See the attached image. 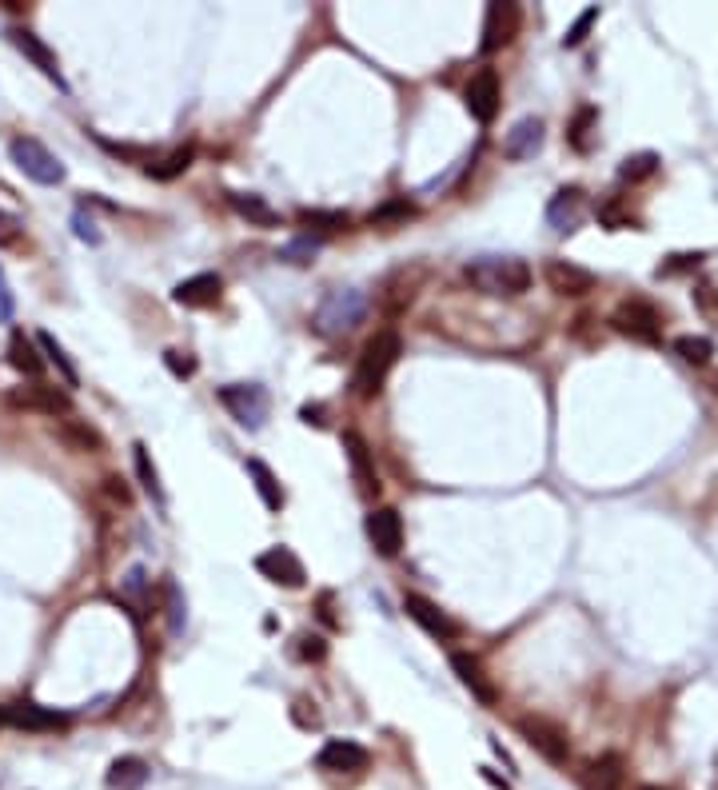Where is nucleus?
<instances>
[{"label":"nucleus","instance_id":"25","mask_svg":"<svg viewBox=\"0 0 718 790\" xmlns=\"http://www.w3.org/2000/svg\"><path fill=\"white\" fill-rule=\"evenodd\" d=\"M148 783V763L136 755H124L108 767V787L112 790H140Z\"/></svg>","mask_w":718,"mask_h":790},{"label":"nucleus","instance_id":"28","mask_svg":"<svg viewBox=\"0 0 718 790\" xmlns=\"http://www.w3.org/2000/svg\"><path fill=\"white\" fill-rule=\"evenodd\" d=\"M56 435H60L72 451H100V447H104L100 431H96V427H88V423H80V419H64V423L56 427Z\"/></svg>","mask_w":718,"mask_h":790},{"label":"nucleus","instance_id":"2","mask_svg":"<svg viewBox=\"0 0 718 790\" xmlns=\"http://www.w3.org/2000/svg\"><path fill=\"white\" fill-rule=\"evenodd\" d=\"M399 356H403V340L391 332V328H383V332H375L371 340H367V348L359 352V364H356V376H352V388L359 395H375L383 388V380H387V372L399 364Z\"/></svg>","mask_w":718,"mask_h":790},{"label":"nucleus","instance_id":"44","mask_svg":"<svg viewBox=\"0 0 718 790\" xmlns=\"http://www.w3.org/2000/svg\"><path fill=\"white\" fill-rule=\"evenodd\" d=\"M164 364H168V372H172L176 380H192V376H196V368H200L188 352H176V348H172V352H164Z\"/></svg>","mask_w":718,"mask_h":790},{"label":"nucleus","instance_id":"22","mask_svg":"<svg viewBox=\"0 0 718 790\" xmlns=\"http://www.w3.org/2000/svg\"><path fill=\"white\" fill-rule=\"evenodd\" d=\"M8 403L12 407H28V411H48V415H68L72 407H68V395H60L56 388H48V384H32V388H20V392L8 395Z\"/></svg>","mask_w":718,"mask_h":790},{"label":"nucleus","instance_id":"36","mask_svg":"<svg viewBox=\"0 0 718 790\" xmlns=\"http://www.w3.org/2000/svg\"><path fill=\"white\" fill-rule=\"evenodd\" d=\"M320 248H324V240L300 236V240H292V244L280 248V260H284V264H312V260L320 256Z\"/></svg>","mask_w":718,"mask_h":790},{"label":"nucleus","instance_id":"13","mask_svg":"<svg viewBox=\"0 0 718 790\" xmlns=\"http://www.w3.org/2000/svg\"><path fill=\"white\" fill-rule=\"evenodd\" d=\"M363 527H367L371 547H375L383 559H395V555H399V547H403V519H399L395 507H375V511L367 515Z\"/></svg>","mask_w":718,"mask_h":790},{"label":"nucleus","instance_id":"20","mask_svg":"<svg viewBox=\"0 0 718 790\" xmlns=\"http://www.w3.org/2000/svg\"><path fill=\"white\" fill-rule=\"evenodd\" d=\"M579 220H583V188H575V184L571 188H559L551 196V204H547V224L555 232H575Z\"/></svg>","mask_w":718,"mask_h":790},{"label":"nucleus","instance_id":"16","mask_svg":"<svg viewBox=\"0 0 718 790\" xmlns=\"http://www.w3.org/2000/svg\"><path fill=\"white\" fill-rule=\"evenodd\" d=\"M451 671L459 675V683H463L483 707H495V703H499V691H495V683L487 679V671H483V663H479L475 655L455 651V655H451Z\"/></svg>","mask_w":718,"mask_h":790},{"label":"nucleus","instance_id":"33","mask_svg":"<svg viewBox=\"0 0 718 790\" xmlns=\"http://www.w3.org/2000/svg\"><path fill=\"white\" fill-rule=\"evenodd\" d=\"M144 591H148V571H144V567H132V571L120 579V603H128L136 615H144V607H148Z\"/></svg>","mask_w":718,"mask_h":790},{"label":"nucleus","instance_id":"10","mask_svg":"<svg viewBox=\"0 0 718 790\" xmlns=\"http://www.w3.org/2000/svg\"><path fill=\"white\" fill-rule=\"evenodd\" d=\"M256 571L264 575V579H272V583H280V587H304V563H300V555L292 551V547H284V543H276V547H268L264 555H256Z\"/></svg>","mask_w":718,"mask_h":790},{"label":"nucleus","instance_id":"50","mask_svg":"<svg viewBox=\"0 0 718 790\" xmlns=\"http://www.w3.org/2000/svg\"><path fill=\"white\" fill-rule=\"evenodd\" d=\"M320 415H324L320 407H300V419H304V423H324Z\"/></svg>","mask_w":718,"mask_h":790},{"label":"nucleus","instance_id":"17","mask_svg":"<svg viewBox=\"0 0 718 790\" xmlns=\"http://www.w3.org/2000/svg\"><path fill=\"white\" fill-rule=\"evenodd\" d=\"M579 783H583V790H623V783H627V763H623V755L607 751V755L591 759V763L583 767Z\"/></svg>","mask_w":718,"mask_h":790},{"label":"nucleus","instance_id":"46","mask_svg":"<svg viewBox=\"0 0 718 790\" xmlns=\"http://www.w3.org/2000/svg\"><path fill=\"white\" fill-rule=\"evenodd\" d=\"M328 655V643H324V635H300V659H312V663H320Z\"/></svg>","mask_w":718,"mask_h":790},{"label":"nucleus","instance_id":"47","mask_svg":"<svg viewBox=\"0 0 718 790\" xmlns=\"http://www.w3.org/2000/svg\"><path fill=\"white\" fill-rule=\"evenodd\" d=\"M20 240V220L12 212H0V248H12Z\"/></svg>","mask_w":718,"mask_h":790},{"label":"nucleus","instance_id":"14","mask_svg":"<svg viewBox=\"0 0 718 790\" xmlns=\"http://www.w3.org/2000/svg\"><path fill=\"white\" fill-rule=\"evenodd\" d=\"M547 284H551V292H555V296H571V300H579V296H587V292H595V288H599V276H595L591 268L571 264V260H551V264H547Z\"/></svg>","mask_w":718,"mask_h":790},{"label":"nucleus","instance_id":"7","mask_svg":"<svg viewBox=\"0 0 718 790\" xmlns=\"http://www.w3.org/2000/svg\"><path fill=\"white\" fill-rule=\"evenodd\" d=\"M519 24H523V8H519V4H511V0H495V4H487L479 52H483V56H491V52H499L503 44H511V40H515V32H519Z\"/></svg>","mask_w":718,"mask_h":790},{"label":"nucleus","instance_id":"29","mask_svg":"<svg viewBox=\"0 0 718 790\" xmlns=\"http://www.w3.org/2000/svg\"><path fill=\"white\" fill-rule=\"evenodd\" d=\"M192 160H196V148H176V152H168L164 160H156V164H148V176L152 180H176V176H184L188 168H192Z\"/></svg>","mask_w":718,"mask_h":790},{"label":"nucleus","instance_id":"34","mask_svg":"<svg viewBox=\"0 0 718 790\" xmlns=\"http://www.w3.org/2000/svg\"><path fill=\"white\" fill-rule=\"evenodd\" d=\"M132 455H136V471H140V483H144V491L164 507L168 503V495H164V487H160V475H156V463H152V455H148V447L144 443H136L132 447Z\"/></svg>","mask_w":718,"mask_h":790},{"label":"nucleus","instance_id":"11","mask_svg":"<svg viewBox=\"0 0 718 790\" xmlns=\"http://www.w3.org/2000/svg\"><path fill=\"white\" fill-rule=\"evenodd\" d=\"M403 611H407V619H415L439 643H451L459 635V623L447 619V611H439V603H431L427 595H403Z\"/></svg>","mask_w":718,"mask_h":790},{"label":"nucleus","instance_id":"21","mask_svg":"<svg viewBox=\"0 0 718 790\" xmlns=\"http://www.w3.org/2000/svg\"><path fill=\"white\" fill-rule=\"evenodd\" d=\"M344 451H348V463H352V475L363 491H379V475H375V459H371V447L359 431H344Z\"/></svg>","mask_w":718,"mask_h":790},{"label":"nucleus","instance_id":"45","mask_svg":"<svg viewBox=\"0 0 718 790\" xmlns=\"http://www.w3.org/2000/svg\"><path fill=\"white\" fill-rule=\"evenodd\" d=\"M292 719H296L304 731L320 727V711H316V703H308V699H296V703H292Z\"/></svg>","mask_w":718,"mask_h":790},{"label":"nucleus","instance_id":"42","mask_svg":"<svg viewBox=\"0 0 718 790\" xmlns=\"http://www.w3.org/2000/svg\"><path fill=\"white\" fill-rule=\"evenodd\" d=\"M707 256L703 252H675V256H667V264H659V276H679V272H691V268H699Z\"/></svg>","mask_w":718,"mask_h":790},{"label":"nucleus","instance_id":"41","mask_svg":"<svg viewBox=\"0 0 718 790\" xmlns=\"http://www.w3.org/2000/svg\"><path fill=\"white\" fill-rule=\"evenodd\" d=\"M595 212H599V220H603V224H607L611 232H623V228H635V224H639V220H635V216H631L627 208H619L615 200H603V204H599Z\"/></svg>","mask_w":718,"mask_h":790},{"label":"nucleus","instance_id":"30","mask_svg":"<svg viewBox=\"0 0 718 790\" xmlns=\"http://www.w3.org/2000/svg\"><path fill=\"white\" fill-rule=\"evenodd\" d=\"M36 348H44V356L56 364V372H60V380H64L68 388H76V384H80V376H76V364L68 360V352L60 348V340H56L52 332H40V336H36Z\"/></svg>","mask_w":718,"mask_h":790},{"label":"nucleus","instance_id":"32","mask_svg":"<svg viewBox=\"0 0 718 790\" xmlns=\"http://www.w3.org/2000/svg\"><path fill=\"white\" fill-rule=\"evenodd\" d=\"M659 152H635V156H627L623 164H619V180H627V184H639V180H651L655 172H659Z\"/></svg>","mask_w":718,"mask_h":790},{"label":"nucleus","instance_id":"3","mask_svg":"<svg viewBox=\"0 0 718 790\" xmlns=\"http://www.w3.org/2000/svg\"><path fill=\"white\" fill-rule=\"evenodd\" d=\"M363 316H367V296L356 292V288H336V292H328L320 300V308L312 316V328L320 336H344L356 324H363Z\"/></svg>","mask_w":718,"mask_h":790},{"label":"nucleus","instance_id":"5","mask_svg":"<svg viewBox=\"0 0 718 790\" xmlns=\"http://www.w3.org/2000/svg\"><path fill=\"white\" fill-rule=\"evenodd\" d=\"M519 731H523V739L531 743V751H539L547 763H555V767H567V759H571V739H567V727H559L555 719H547V715H523L519 719Z\"/></svg>","mask_w":718,"mask_h":790},{"label":"nucleus","instance_id":"51","mask_svg":"<svg viewBox=\"0 0 718 790\" xmlns=\"http://www.w3.org/2000/svg\"><path fill=\"white\" fill-rule=\"evenodd\" d=\"M635 790H663V787H651V783H647V787H635Z\"/></svg>","mask_w":718,"mask_h":790},{"label":"nucleus","instance_id":"12","mask_svg":"<svg viewBox=\"0 0 718 790\" xmlns=\"http://www.w3.org/2000/svg\"><path fill=\"white\" fill-rule=\"evenodd\" d=\"M367 747H359L356 739H328L316 755V767L328 771V775H356L367 767Z\"/></svg>","mask_w":718,"mask_h":790},{"label":"nucleus","instance_id":"23","mask_svg":"<svg viewBox=\"0 0 718 790\" xmlns=\"http://www.w3.org/2000/svg\"><path fill=\"white\" fill-rule=\"evenodd\" d=\"M8 36H12V44H16V48H20V52H24V56H28V60H32V64H36V68L44 72V76H52V80L60 84V68H56V56H52V48H48V44H44V40H40L36 32H28V28H12Z\"/></svg>","mask_w":718,"mask_h":790},{"label":"nucleus","instance_id":"9","mask_svg":"<svg viewBox=\"0 0 718 790\" xmlns=\"http://www.w3.org/2000/svg\"><path fill=\"white\" fill-rule=\"evenodd\" d=\"M220 403L232 411V419H240L252 431H260L268 419V392L260 384H228L220 388Z\"/></svg>","mask_w":718,"mask_h":790},{"label":"nucleus","instance_id":"19","mask_svg":"<svg viewBox=\"0 0 718 790\" xmlns=\"http://www.w3.org/2000/svg\"><path fill=\"white\" fill-rule=\"evenodd\" d=\"M0 715H4V723L24 727V731H56V727L68 723V715L48 711V707H40V703H8Z\"/></svg>","mask_w":718,"mask_h":790},{"label":"nucleus","instance_id":"8","mask_svg":"<svg viewBox=\"0 0 718 790\" xmlns=\"http://www.w3.org/2000/svg\"><path fill=\"white\" fill-rule=\"evenodd\" d=\"M463 104L467 112L479 120V124H491L499 116V104H503V88H499V72L495 68H479L467 88H463Z\"/></svg>","mask_w":718,"mask_h":790},{"label":"nucleus","instance_id":"39","mask_svg":"<svg viewBox=\"0 0 718 790\" xmlns=\"http://www.w3.org/2000/svg\"><path fill=\"white\" fill-rule=\"evenodd\" d=\"M599 20V4H591V8H583L579 16H575V24L567 28V36H563V48H579L583 40H587V32H591V24Z\"/></svg>","mask_w":718,"mask_h":790},{"label":"nucleus","instance_id":"37","mask_svg":"<svg viewBox=\"0 0 718 790\" xmlns=\"http://www.w3.org/2000/svg\"><path fill=\"white\" fill-rule=\"evenodd\" d=\"M415 216V204L403 196V200H387L383 208H375L371 216H367V224L371 228H383V224H395V220H411Z\"/></svg>","mask_w":718,"mask_h":790},{"label":"nucleus","instance_id":"24","mask_svg":"<svg viewBox=\"0 0 718 790\" xmlns=\"http://www.w3.org/2000/svg\"><path fill=\"white\" fill-rule=\"evenodd\" d=\"M228 204L256 228H280V212L264 200V196H244V192H228Z\"/></svg>","mask_w":718,"mask_h":790},{"label":"nucleus","instance_id":"52","mask_svg":"<svg viewBox=\"0 0 718 790\" xmlns=\"http://www.w3.org/2000/svg\"><path fill=\"white\" fill-rule=\"evenodd\" d=\"M0 723H4V715H0Z\"/></svg>","mask_w":718,"mask_h":790},{"label":"nucleus","instance_id":"15","mask_svg":"<svg viewBox=\"0 0 718 790\" xmlns=\"http://www.w3.org/2000/svg\"><path fill=\"white\" fill-rule=\"evenodd\" d=\"M220 292H224V280H220L216 272H200V276L180 280V284L172 288V300H176L180 308H212V304L220 300Z\"/></svg>","mask_w":718,"mask_h":790},{"label":"nucleus","instance_id":"43","mask_svg":"<svg viewBox=\"0 0 718 790\" xmlns=\"http://www.w3.org/2000/svg\"><path fill=\"white\" fill-rule=\"evenodd\" d=\"M164 591H168V631L180 635V631H184V599H180V587L168 579Z\"/></svg>","mask_w":718,"mask_h":790},{"label":"nucleus","instance_id":"31","mask_svg":"<svg viewBox=\"0 0 718 790\" xmlns=\"http://www.w3.org/2000/svg\"><path fill=\"white\" fill-rule=\"evenodd\" d=\"M691 300H695L699 316H703L707 324H715V328H718V272H707L703 280H695V292H691Z\"/></svg>","mask_w":718,"mask_h":790},{"label":"nucleus","instance_id":"1","mask_svg":"<svg viewBox=\"0 0 718 790\" xmlns=\"http://www.w3.org/2000/svg\"><path fill=\"white\" fill-rule=\"evenodd\" d=\"M463 276L483 296H507V300H515V296H523L531 288V268L519 256H479V260H471L463 268Z\"/></svg>","mask_w":718,"mask_h":790},{"label":"nucleus","instance_id":"27","mask_svg":"<svg viewBox=\"0 0 718 790\" xmlns=\"http://www.w3.org/2000/svg\"><path fill=\"white\" fill-rule=\"evenodd\" d=\"M248 475L256 479V491H260L264 507H268V511H280V507H284V487H280V479L272 475V467H268L264 459H248Z\"/></svg>","mask_w":718,"mask_h":790},{"label":"nucleus","instance_id":"40","mask_svg":"<svg viewBox=\"0 0 718 790\" xmlns=\"http://www.w3.org/2000/svg\"><path fill=\"white\" fill-rule=\"evenodd\" d=\"M300 224H312V228L336 232V228H348V212H324V208H304V212H300Z\"/></svg>","mask_w":718,"mask_h":790},{"label":"nucleus","instance_id":"49","mask_svg":"<svg viewBox=\"0 0 718 790\" xmlns=\"http://www.w3.org/2000/svg\"><path fill=\"white\" fill-rule=\"evenodd\" d=\"M72 228H76V236H80V240H88V244H100V232H96V224H92L84 212H76V216H72Z\"/></svg>","mask_w":718,"mask_h":790},{"label":"nucleus","instance_id":"26","mask_svg":"<svg viewBox=\"0 0 718 790\" xmlns=\"http://www.w3.org/2000/svg\"><path fill=\"white\" fill-rule=\"evenodd\" d=\"M8 364H12L16 372L32 376V380L44 372V360L36 356V344H32L24 332H12V340H8Z\"/></svg>","mask_w":718,"mask_h":790},{"label":"nucleus","instance_id":"48","mask_svg":"<svg viewBox=\"0 0 718 790\" xmlns=\"http://www.w3.org/2000/svg\"><path fill=\"white\" fill-rule=\"evenodd\" d=\"M12 316H16V296H12L8 280H4V268H0V324H12Z\"/></svg>","mask_w":718,"mask_h":790},{"label":"nucleus","instance_id":"18","mask_svg":"<svg viewBox=\"0 0 718 790\" xmlns=\"http://www.w3.org/2000/svg\"><path fill=\"white\" fill-rule=\"evenodd\" d=\"M539 148H543V120L539 116L515 120V128L503 136V156L507 160H531Z\"/></svg>","mask_w":718,"mask_h":790},{"label":"nucleus","instance_id":"35","mask_svg":"<svg viewBox=\"0 0 718 790\" xmlns=\"http://www.w3.org/2000/svg\"><path fill=\"white\" fill-rule=\"evenodd\" d=\"M675 352H679L687 364L703 368V364H711V356H715V344H711L707 336H679V340H675Z\"/></svg>","mask_w":718,"mask_h":790},{"label":"nucleus","instance_id":"4","mask_svg":"<svg viewBox=\"0 0 718 790\" xmlns=\"http://www.w3.org/2000/svg\"><path fill=\"white\" fill-rule=\"evenodd\" d=\"M8 152H12V164L28 176V180H36V184H60L64 180V164L36 140V136H16L12 144H8Z\"/></svg>","mask_w":718,"mask_h":790},{"label":"nucleus","instance_id":"38","mask_svg":"<svg viewBox=\"0 0 718 790\" xmlns=\"http://www.w3.org/2000/svg\"><path fill=\"white\" fill-rule=\"evenodd\" d=\"M595 120H599V108H591V104L575 112V120H571V128H567V140H571L579 152H587V148H591L587 132H591V124H595Z\"/></svg>","mask_w":718,"mask_h":790},{"label":"nucleus","instance_id":"6","mask_svg":"<svg viewBox=\"0 0 718 790\" xmlns=\"http://www.w3.org/2000/svg\"><path fill=\"white\" fill-rule=\"evenodd\" d=\"M611 324H615L619 336H631L639 344H659L663 340V316H659V308L647 304V300H639V296L635 300H623L615 308Z\"/></svg>","mask_w":718,"mask_h":790}]
</instances>
